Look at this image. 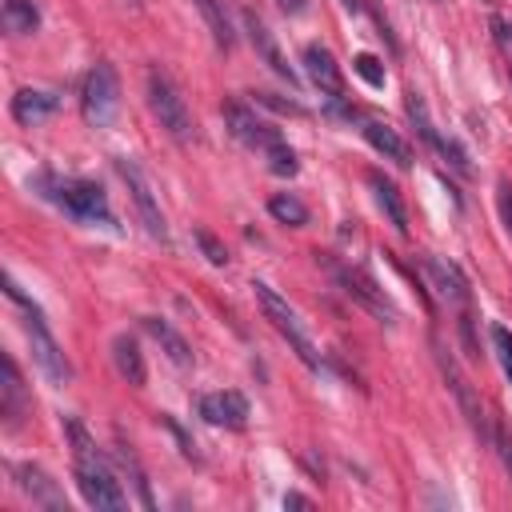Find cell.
I'll return each mask as SVG.
<instances>
[{
  "label": "cell",
  "mask_w": 512,
  "mask_h": 512,
  "mask_svg": "<svg viewBox=\"0 0 512 512\" xmlns=\"http://www.w3.org/2000/svg\"><path fill=\"white\" fill-rule=\"evenodd\" d=\"M36 188H40V196H48L52 204H60L68 216H76V220H84V224H108V228H116V216H112V208H108V196H104V188H100L96 180L44 172V176H36Z\"/></svg>",
  "instance_id": "6da1fadb"
},
{
  "label": "cell",
  "mask_w": 512,
  "mask_h": 512,
  "mask_svg": "<svg viewBox=\"0 0 512 512\" xmlns=\"http://www.w3.org/2000/svg\"><path fill=\"white\" fill-rule=\"evenodd\" d=\"M4 296H8L12 304H20V308H24V332H28V344H32V360H36V368H40L52 384H68V380H72V364H68V356L60 352L56 336L48 332L44 312H40V308L20 292V284H16L12 276H4Z\"/></svg>",
  "instance_id": "7a4b0ae2"
},
{
  "label": "cell",
  "mask_w": 512,
  "mask_h": 512,
  "mask_svg": "<svg viewBox=\"0 0 512 512\" xmlns=\"http://www.w3.org/2000/svg\"><path fill=\"white\" fill-rule=\"evenodd\" d=\"M144 96H148V108H152L156 124H160L176 144H188V140L196 136L192 112H188L180 88L172 84V76H168L160 64H152V68L144 72Z\"/></svg>",
  "instance_id": "3957f363"
},
{
  "label": "cell",
  "mask_w": 512,
  "mask_h": 512,
  "mask_svg": "<svg viewBox=\"0 0 512 512\" xmlns=\"http://www.w3.org/2000/svg\"><path fill=\"white\" fill-rule=\"evenodd\" d=\"M316 264L336 280V288L352 300V304H360L368 316H376L380 324H396L400 320V312H396V304L388 300V292L364 272V268H352V264H340V260H332L328 252H316Z\"/></svg>",
  "instance_id": "277c9868"
},
{
  "label": "cell",
  "mask_w": 512,
  "mask_h": 512,
  "mask_svg": "<svg viewBox=\"0 0 512 512\" xmlns=\"http://www.w3.org/2000/svg\"><path fill=\"white\" fill-rule=\"evenodd\" d=\"M252 292H256V304H260V312H264V320L288 340V348L308 364V368H320V348H316V340H312V332L304 328V320H300V312L272 288V284H264V280H256L252 284Z\"/></svg>",
  "instance_id": "5b68a950"
},
{
  "label": "cell",
  "mask_w": 512,
  "mask_h": 512,
  "mask_svg": "<svg viewBox=\"0 0 512 512\" xmlns=\"http://www.w3.org/2000/svg\"><path fill=\"white\" fill-rule=\"evenodd\" d=\"M80 112L92 128H108L116 120V112H120V76L108 60L88 68V76L80 84Z\"/></svg>",
  "instance_id": "8992f818"
},
{
  "label": "cell",
  "mask_w": 512,
  "mask_h": 512,
  "mask_svg": "<svg viewBox=\"0 0 512 512\" xmlns=\"http://www.w3.org/2000/svg\"><path fill=\"white\" fill-rule=\"evenodd\" d=\"M116 172H120V180L128 184V196H132V208H136L144 232L164 244V240H168V224H164V212H160V200H156V188H152L148 172H144L136 160H128V156H116Z\"/></svg>",
  "instance_id": "52a82bcc"
},
{
  "label": "cell",
  "mask_w": 512,
  "mask_h": 512,
  "mask_svg": "<svg viewBox=\"0 0 512 512\" xmlns=\"http://www.w3.org/2000/svg\"><path fill=\"white\" fill-rule=\"evenodd\" d=\"M404 112H408V120H412V128H416V136L428 144V148H436L456 172H472V164H468V152L452 140V136H440V128L432 124V116H428V104H424V96L420 92H404Z\"/></svg>",
  "instance_id": "ba28073f"
},
{
  "label": "cell",
  "mask_w": 512,
  "mask_h": 512,
  "mask_svg": "<svg viewBox=\"0 0 512 512\" xmlns=\"http://www.w3.org/2000/svg\"><path fill=\"white\" fill-rule=\"evenodd\" d=\"M420 268H424V276H428V288H436V296H440L448 308L468 312V304H472V288H468V276L460 272V264H452L448 256L424 252V256H420Z\"/></svg>",
  "instance_id": "9c48e42d"
},
{
  "label": "cell",
  "mask_w": 512,
  "mask_h": 512,
  "mask_svg": "<svg viewBox=\"0 0 512 512\" xmlns=\"http://www.w3.org/2000/svg\"><path fill=\"white\" fill-rule=\"evenodd\" d=\"M76 488H80L84 504H92V508H124L128 504L120 480H112L104 460H76Z\"/></svg>",
  "instance_id": "30bf717a"
},
{
  "label": "cell",
  "mask_w": 512,
  "mask_h": 512,
  "mask_svg": "<svg viewBox=\"0 0 512 512\" xmlns=\"http://www.w3.org/2000/svg\"><path fill=\"white\" fill-rule=\"evenodd\" d=\"M224 124H228V132H232L240 144H248V148L272 152V148L284 144V136H280L268 120H260L248 104H240V100H228V104H224Z\"/></svg>",
  "instance_id": "8fae6325"
},
{
  "label": "cell",
  "mask_w": 512,
  "mask_h": 512,
  "mask_svg": "<svg viewBox=\"0 0 512 512\" xmlns=\"http://www.w3.org/2000/svg\"><path fill=\"white\" fill-rule=\"evenodd\" d=\"M196 412L212 424V428H228V432H240L248 424V400L244 392L236 388H220V392H204Z\"/></svg>",
  "instance_id": "7c38bea8"
},
{
  "label": "cell",
  "mask_w": 512,
  "mask_h": 512,
  "mask_svg": "<svg viewBox=\"0 0 512 512\" xmlns=\"http://www.w3.org/2000/svg\"><path fill=\"white\" fill-rule=\"evenodd\" d=\"M436 360H440V372H444V380H448V388H452V396H456V404H460V412L468 416V424H472V432L480 436V440H492V428H488V416H484V404H480V396L472 392V384L460 376V368L452 364V356H444V348H436Z\"/></svg>",
  "instance_id": "4fadbf2b"
},
{
  "label": "cell",
  "mask_w": 512,
  "mask_h": 512,
  "mask_svg": "<svg viewBox=\"0 0 512 512\" xmlns=\"http://www.w3.org/2000/svg\"><path fill=\"white\" fill-rule=\"evenodd\" d=\"M240 24H244L248 44L256 48V56H260V60H264V64H268V68H272L280 80L296 84V68H292V64H288V56L280 52V44H276V36L268 32V24H264V20H260L252 8H244V12H240Z\"/></svg>",
  "instance_id": "5bb4252c"
},
{
  "label": "cell",
  "mask_w": 512,
  "mask_h": 512,
  "mask_svg": "<svg viewBox=\"0 0 512 512\" xmlns=\"http://www.w3.org/2000/svg\"><path fill=\"white\" fill-rule=\"evenodd\" d=\"M12 480H16V488L36 504V508H48V512H68V500H64V492H60V484L44 472V468H36V464H12Z\"/></svg>",
  "instance_id": "9a60e30c"
},
{
  "label": "cell",
  "mask_w": 512,
  "mask_h": 512,
  "mask_svg": "<svg viewBox=\"0 0 512 512\" xmlns=\"http://www.w3.org/2000/svg\"><path fill=\"white\" fill-rule=\"evenodd\" d=\"M24 412H28V392H24L16 360L4 352L0 356V416H4V428H20Z\"/></svg>",
  "instance_id": "2e32d148"
},
{
  "label": "cell",
  "mask_w": 512,
  "mask_h": 512,
  "mask_svg": "<svg viewBox=\"0 0 512 512\" xmlns=\"http://www.w3.org/2000/svg\"><path fill=\"white\" fill-rule=\"evenodd\" d=\"M304 72H308V80H312L328 100H340V96H344L340 64L332 60V52H328L324 44H308V48H304Z\"/></svg>",
  "instance_id": "e0dca14e"
},
{
  "label": "cell",
  "mask_w": 512,
  "mask_h": 512,
  "mask_svg": "<svg viewBox=\"0 0 512 512\" xmlns=\"http://www.w3.org/2000/svg\"><path fill=\"white\" fill-rule=\"evenodd\" d=\"M368 188H372V200H376V208L384 212V220L404 236V232H408V208H404L400 188H396L388 176H380V172H368Z\"/></svg>",
  "instance_id": "ac0fdd59"
},
{
  "label": "cell",
  "mask_w": 512,
  "mask_h": 512,
  "mask_svg": "<svg viewBox=\"0 0 512 512\" xmlns=\"http://www.w3.org/2000/svg\"><path fill=\"white\" fill-rule=\"evenodd\" d=\"M364 140L384 156V160H392V164H400V168H408L412 164V148H408V140L396 132V128H388V124H380V120H364Z\"/></svg>",
  "instance_id": "d6986e66"
},
{
  "label": "cell",
  "mask_w": 512,
  "mask_h": 512,
  "mask_svg": "<svg viewBox=\"0 0 512 512\" xmlns=\"http://www.w3.org/2000/svg\"><path fill=\"white\" fill-rule=\"evenodd\" d=\"M140 324H144V332L160 344V352H164L176 368H192V348H188V340H184L168 320H160V316H144Z\"/></svg>",
  "instance_id": "ffe728a7"
},
{
  "label": "cell",
  "mask_w": 512,
  "mask_h": 512,
  "mask_svg": "<svg viewBox=\"0 0 512 512\" xmlns=\"http://www.w3.org/2000/svg\"><path fill=\"white\" fill-rule=\"evenodd\" d=\"M56 108H60V96H56V92H44V88H20V92L12 96V116H16L20 124H40V120H48Z\"/></svg>",
  "instance_id": "44dd1931"
},
{
  "label": "cell",
  "mask_w": 512,
  "mask_h": 512,
  "mask_svg": "<svg viewBox=\"0 0 512 512\" xmlns=\"http://www.w3.org/2000/svg\"><path fill=\"white\" fill-rule=\"evenodd\" d=\"M112 364H116V372L132 384V388H144V380H148V368H144V356H140V344L128 336V332H120L116 340H112Z\"/></svg>",
  "instance_id": "7402d4cb"
},
{
  "label": "cell",
  "mask_w": 512,
  "mask_h": 512,
  "mask_svg": "<svg viewBox=\"0 0 512 512\" xmlns=\"http://www.w3.org/2000/svg\"><path fill=\"white\" fill-rule=\"evenodd\" d=\"M0 24L8 36H32L40 28V12L32 0H0Z\"/></svg>",
  "instance_id": "603a6c76"
},
{
  "label": "cell",
  "mask_w": 512,
  "mask_h": 512,
  "mask_svg": "<svg viewBox=\"0 0 512 512\" xmlns=\"http://www.w3.org/2000/svg\"><path fill=\"white\" fill-rule=\"evenodd\" d=\"M192 4H196V12H200V16H204V24H208L212 44H216L220 52H228V48L236 44V32H232V24H228L224 0H192Z\"/></svg>",
  "instance_id": "cb8c5ba5"
},
{
  "label": "cell",
  "mask_w": 512,
  "mask_h": 512,
  "mask_svg": "<svg viewBox=\"0 0 512 512\" xmlns=\"http://www.w3.org/2000/svg\"><path fill=\"white\" fill-rule=\"evenodd\" d=\"M268 212H272V220H280V224H288V228H304V224H308V208H304V200H296L292 192H276V196L268 200Z\"/></svg>",
  "instance_id": "d4e9b609"
},
{
  "label": "cell",
  "mask_w": 512,
  "mask_h": 512,
  "mask_svg": "<svg viewBox=\"0 0 512 512\" xmlns=\"http://www.w3.org/2000/svg\"><path fill=\"white\" fill-rule=\"evenodd\" d=\"M64 432H68V440H72V456H76V460H104V456L96 452V440L88 436V428H84L76 416H64Z\"/></svg>",
  "instance_id": "484cf974"
},
{
  "label": "cell",
  "mask_w": 512,
  "mask_h": 512,
  "mask_svg": "<svg viewBox=\"0 0 512 512\" xmlns=\"http://www.w3.org/2000/svg\"><path fill=\"white\" fill-rule=\"evenodd\" d=\"M192 240H196L200 256H204L212 268H224V264H228V248H224V240H220V236H212L208 228H192Z\"/></svg>",
  "instance_id": "4316f807"
},
{
  "label": "cell",
  "mask_w": 512,
  "mask_h": 512,
  "mask_svg": "<svg viewBox=\"0 0 512 512\" xmlns=\"http://www.w3.org/2000/svg\"><path fill=\"white\" fill-rule=\"evenodd\" d=\"M352 72H356L368 88H384V64H380L372 52H360V56L352 60Z\"/></svg>",
  "instance_id": "83f0119b"
},
{
  "label": "cell",
  "mask_w": 512,
  "mask_h": 512,
  "mask_svg": "<svg viewBox=\"0 0 512 512\" xmlns=\"http://www.w3.org/2000/svg\"><path fill=\"white\" fill-rule=\"evenodd\" d=\"M488 336H492V352H496V360H500L504 376L512 380V332H508L504 324H492V328H488Z\"/></svg>",
  "instance_id": "f1b7e54d"
},
{
  "label": "cell",
  "mask_w": 512,
  "mask_h": 512,
  "mask_svg": "<svg viewBox=\"0 0 512 512\" xmlns=\"http://www.w3.org/2000/svg\"><path fill=\"white\" fill-rule=\"evenodd\" d=\"M268 168H272L276 176H296V172H300V160H296V152H292L288 144H280V148L268 152Z\"/></svg>",
  "instance_id": "f546056e"
},
{
  "label": "cell",
  "mask_w": 512,
  "mask_h": 512,
  "mask_svg": "<svg viewBox=\"0 0 512 512\" xmlns=\"http://www.w3.org/2000/svg\"><path fill=\"white\" fill-rule=\"evenodd\" d=\"M256 96V104H264V108H272V112H280V116H304V108L296 104V100H284V96H276V92H252Z\"/></svg>",
  "instance_id": "4dcf8cb0"
},
{
  "label": "cell",
  "mask_w": 512,
  "mask_h": 512,
  "mask_svg": "<svg viewBox=\"0 0 512 512\" xmlns=\"http://www.w3.org/2000/svg\"><path fill=\"white\" fill-rule=\"evenodd\" d=\"M496 212H500V224L512 232V180H496Z\"/></svg>",
  "instance_id": "1f68e13d"
},
{
  "label": "cell",
  "mask_w": 512,
  "mask_h": 512,
  "mask_svg": "<svg viewBox=\"0 0 512 512\" xmlns=\"http://www.w3.org/2000/svg\"><path fill=\"white\" fill-rule=\"evenodd\" d=\"M492 440H496V452H500V464H504V472L512 476V436H508V432L500 428V432H496Z\"/></svg>",
  "instance_id": "d6a6232c"
},
{
  "label": "cell",
  "mask_w": 512,
  "mask_h": 512,
  "mask_svg": "<svg viewBox=\"0 0 512 512\" xmlns=\"http://www.w3.org/2000/svg\"><path fill=\"white\" fill-rule=\"evenodd\" d=\"M492 28H496V40L512 52V24H508V20H492Z\"/></svg>",
  "instance_id": "836d02e7"
},
{
  "label": "cell",
  "mask_w": 512,
  "mask_h": 512,
  "mask_svg": "<svg viewBox=\"0 0 512 512\" xmlns=\"http://www.w3.org/2000/svg\"><path fill=\"white\" fill-rule=\"evenodd\" d=\"M284 508H312V500L300 496V492H288V496H284Z\"/></svg>",
  "instance_id": "e575fe53"
},
{
  "label": "cell",
  "mask_w": 512,
  "mask_h": 512,
  "mask_svg": "<svg viewBox=\"0 0 512 512\" xmlns=\"http://www.w3.org/2000/svg\"><path fill=\"white\" fill-rule=\"evenodd\" d=\"M284 12H304V0H276Z\"/></svg>",
  "instance_id": "d590c367"
},
{
  "label": "cell",
  "mask_w": 512,
  "mask_h": 512,
  "mask_svg": "<svg viewBox=\"0 0 512 512\" xmlns=\"http://www.w3.org/2000/svg\"><path fill=\"white\" fill-rule=\"evenodd\" d=\"M508 80H512V60H508Z\"/></svg>",
  "instance_id": "8d00e7d4"
},
{
  "label": "cell",
  "mask_w": 512,
  "mask_h": 512,
  "mask_svg": "<svg viewBox=\"0 0 512 512\" xmlns=\"http://www.w3.org/2000/svg\"><path fill=\"white\" fill-rule=\"evenodd\" d=\"M132 4H140V0H132Z\"/></svg>",
  "instance_id": "74e56055"
},
{
  "label": "cell",
  "mask_w": 512,
  "mask_h": 512,
  "mask_svg": "<svg viewBox=\"0 0 512 512\" xmlns=\"http://www.w3.org/2000/svg\"><path fill=\"white\" fill-rule=\"evenodd\" d=\"M432 4H440V0H432Z\"/></svg>",
  "instance_id": "f35d334b"
}]
</instances>
